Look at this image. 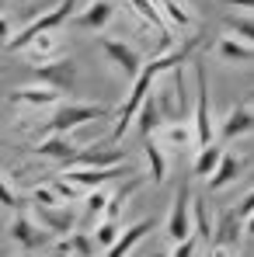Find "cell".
I'll return each mask as SVG.
<instances>
[{"instance_id":"6da1fadb","label":"cell","mask_w":254,"mask_h":257,"mask_svg":"<svg viewBox=\"0 0 254 257\" xmlns=\"http://www.w3.org/2000/svg\"><path fill=\"white\" fill-rule=\"evenodd\" d=\"M153 97H157V108H160L164 122H185L195 111V97H192V90L185 84V70L181 66H174V70L157 77Z\"/></svg>"},{"instance_id":"7a4b0ae2","label":"cell","mask_w":254,"mask_h":257,"mask_svg":"<svg viewBox=\"0 0 254 257\" xmlns=\"http://www.w3.org/2000/svg\"><path fill=\"white\" fill-rule=\"evenodd\" d=\"M192 80H195V111H192V125H195V143L199 150H206L216 143V118H212V97H209V73L202 59H192Z\"/></svg>"},{"instance_id":"3957f363","label":"cell","mask_w":254,"mask_h":257,"mask_svg":"<svg viewBox=\"0 0 254 257\" xmlns=\"http://www.w3.org/2000/svg\"><path fill=\"white\" fill-rule=\"evenodd\" d=\"M77 7H80V0H59L52 11H45V14H39L35 21H28V25L21 28V35H14V39L7 42V49H11V52H25V49L35 42L39 35H45V32H56L63 21H70V18L77 14Z\"/></svg>"},{"instance_id":"277c9868","label":"cell","mask_w":254,"mask_h":257,"mask_svg":"<svg viewBox=\"0 0 254 257\" xmlns=\"http://www.w3.org/2000/svg\"><path fill=\"white\" fill-rule=\"evenodd\" d=\"M98 118H112V108L105 104H87V101H63L59 108H52L45 132H73V128L87 125V122H98Z\"/></svg>"},{"instance_id":"5b68a950","label":"cell","mask_w":254,"mask_h":257,"mask_svg":"<svg viewBox=\"0 0 254 257\" xmlns=\"http://www.w3.org/2000/svg\"><path fill=\"white\" fill-rule=\"evenodd\" d=\"M98 52L105 56V63L122 77V80H129V84H136V77L143 73V56L132 49L129 42H122V39H108V35H98Z\"/></svg>"},{"instance_id":"8992f818","label":"cell","mask_w":254,"mask_h":257,"mask_svg":"<svg viewBox=\"0 0 254 257\" xmlns=\"http://www.w3.org/2000/svg\"><path fill=\"white\" fill-rule=\"evenodd\" d=\"M192 188L188 184H181L178 188V195H174V202H171V212L164 219V233H167L171 243H185V240H192L195 236V222H192Z\"/></svg>"},{"instance_id":"52a82bcc","label":"cell","mask_w":254,"mask_h":257,"mask_svg":"<svg viewBox=\"0 0 254 257\" xmlns=\"http://www.w3.org/2000/svg\"><path fill=\"white\" fill-rule=\"evenodd\" d=\"M7 240H11V243H18V247H21V254H35V250H42L45 243L52 240V233L45 229L35 215L18 212L14 219H11V226H7Z\"/></svg>"},{"instance_id":"ba28073f","label":"cell","mask_w":254,"mask_h":257,"mask_svg":"<svg viewBox=\"0 0 254 257\" xmlns=\"http://www.w3.org/2000/svg\"><path fill=\"white\" fill-rule=\"evenodd\" d=\"M32 77L42 87H52L59 94H70L77 87V59L73 56H59L52 63H42V66H32Z\"/></svg>"},{"instance_id":"9c48e42d","label":"cell","mask_w":254,"mask_h":257,"mask_svg":"<svg viewBox=\"0 0 254 257\" xmlns=\"http://www.w3.org/2000/svg\"><path fill=\"white\" fill-rule=\"evenodd\" d=\"M136 167L132 164H115V167H66V181H73L77 188H84V191H94V188H101V184H108V181H126L132 177Z\"/></svg>"},{"instance_id":"30bf717a","label":"cell","mask_w":254,"mask_h":257,"mask_svg":"<svg viewBox=\"0 0 254 257\" xmlns=\"http://www.w3.org/2000/svg\"><path fill=\"white\" fill-rule=\"evenodd\" d=\"M247 236V219L237 212V209H223L216 219V233H212V243L223 247V250H233L240 254V243Z\"/></svg>"},{"instance_id":"8fae6325","label":"cell","mask_w":254,"mask_h":257,"mask_svg":"<svg viewBox=\"0 0 254 257\" xmlns=\"http://www.w3.org/2000/svg\"><path fill=\"white\" fill-rule=\"evenodd\" d=\"M32 153H39L45 160H56L63 171L77 160V153H80V143L73 139V136H66V132H49L42 143H35V146H28Z\"/></svg>"},{"instance_id":"7c38bea8","label":"cell","mask_w":254,"mask_h":257,"mask_svg":"<svg viewBox=\"0 0 254 257\" xmlns=\"http://www.w3.org/2000/svg\"><path fill=\"white\" fill-rule=\"evenodd\" d=\"M126 7L146 25V28L157 32L160 52H171V49H174V42H171V28H167V21H164V14H160V4H157V0H126Z\"/></svg>"},{"instance_id":"4fadbf2b","label":"cell","mask_w":254,"mask_h":257,"mask_svg":"<svg viewBox=\"0 0 254 257\" xmlns=\"http://www.w3.org/2000/svg\"><path fill=\"white\" fill-rule=\"evenodd\" d=\"M32 215L42 222L52 236L66 240L70 233H77V212L70 205H32Z\"/></svg>"},{"instance_id":"5bb4252c","label":"cell","mask_w":254,"mask_h":257,"mask_svg":"<svg viewBox=\"0 0 254 257\" xmlns=\"http://www.w3.org/2000/svg\"><path fill=\"white\" fill-rule=\"evenodd\" d=\"M115 18V0H87L84 7L73 14V25L84 32H105Z\"/></svg>"},{"instance_id":"9a60e30c","label":"cell","mask_w":254,"mask_h":257,"mask_svg":"<svg viewBox=\"0 0 254 257\" xmlns=\"http://www.w3.org/2000/svg\"><path fill=\"white\" fill-rule=\"evenodd\" d=\"M115 164H126V150L122 146L87 143V146H80V153H77V160L70 167H115Z\"/></svg>"},{"instance_id":"2e32d148","label":"cell","mask_w":254,"mask_h":257,"mask_svg":"<svg viewBox=\"0 0 254 257\" xmlns=\"http://www.w3.org/2000/svg\"><path fill=\"white\" fill-rule=\"evenodd\" d=\"M254 132V104H233L223 122H219V139L230 143V139H240V136H251Z\"/></svg>"},{"instance_id":"e0dca14e","label":"cell","mask_w":254,"mask_h":257,"mask_svg":"<svg viewBox=\"0 0 254 257\" xmlns=\"http://www.w3.org/2000/svg\"><path fill=\"white\" fill-rule=\"evenodd\" d=\"M66 94L52 90V87H18L11 90V104H21V108H32V111H42V108H59Z\"/></svg>"},{"instance_id":"ac0fdd59","label":"cell","mask_w":254,"mask_h":257,"mask_svg":"<svg viewBox=\"0 0 254 257\" xmlns=\"http://www.w3.org/2000/svg\"><path fill=\"white\" fill-rule=\"evenodd\" d=\"M244 167H247V157L237 153V150H226L223 160H219V167H216V174L206 181V188H209V191H223L226 184H233V181L244 174Z\"/></svg>"},{"instance_id":"d6986e66","label":"cell","mask_w":254,"mask_h":257,"mask_svg":"<svg viewBox=\"0 0 254 257\" xmlns=\"http://www.w3.org/2000/svg\"><path fill=\"white\" fill-rule=\"evenodd\" d=\"M150 229H153V219H139V222H132L122 229V236L115 240V247H108L105 257H132V250L150 236Z\"/></svg>"},{"instance_id":"ffe728a7","label":"cell","mask_w":254,"mask_h":257,"mask_svg":"<svg viewBox=\"0 0 254 257\" xmlns=\"http://www.w3.org/2000/svg\"><path fill=\"white\" fill-rule=\"evenodd\" d=\"M157 4H160V14H164L167 28H178V32H195L199 14H195L185 0H157Z\"/></svg>"},{"instance_id":"44dd1931","label":"cell","mask_w":254,"mask_h":257,"mask_svg":"<svg viewBox=\"0 0 254 257\" xmlns=\"http://www.w3.org/2000/svg\"><path fill=\"white\" fill-rule=\"evenodd\" d=\"M212 49H216V56H219L223 63H237V66L254 63V45L240 42V39H233V35H219Z\"/></svg>"},{"instance_id":"7402d4cb","label":"cell","mask_w":254,"mask_h":257,"mask_svg":"<svg viewBox=\"0 0 254 257\" xmlns=\"http://www.w3.org/2000/svg\"><path fill=\"white\" fill-rule=\"evenodd\" d=\"M25 52H28V63H32V66H42V63H52V59L63 56V45H59V35H56V32H45V35H39Z\"/></svg>"},{"instance_id":"603a6c76","label":"cell","mask_w":254,"mask_h":257,"mask_svg":"<svg viewBox=\"0 0 254 257\" xmlns=\"http://www.w3.org/2000/svg\"><path fill=\"white\" fill-rule=\"evenodd\" d=\"M192 222H195V240H199L202 247H209L212 233H216V219H212L206 198H199V195L192 198Z\"/></svg>"},{"instance_id":"cb8c5ba5","label":"cell","mask_w":254,"mask_h":257,"mask_svg":"<svg viewBox=\"0 0 254 257\" xmlns=\"http://www.w3.org/2000/svg\"><path fill=\"white\" fill-rule=\"evenodd\" d=\"M164 125H167V122H164V115H160V108H157V97L150 94V97H146V104H143V108H139V115H136V128H139V136H143V139H153Z\"/></svg>"},{"instance_id":"d4e9b609","label":"cell","mask_w":254,"mask_h":257,"mask_svg":"<svg viewBox=\"0 0 254 257\" xmlns=\"http://www.w3.org/2000/svg\"><path fill=\"white\" fill-rule=\"evenodd\" d=\"M160 139H164L167 146H178V150H188V146H195V150H199L192 118H185V122H167V125L160 128Z\"/></svg>"},{"instance_id":"484cf974","label":"cell","mask_w":254,"mask_h":257,"mask_svg":"<svg viewBox=\"0 0 254 257\" xmlns=\"http://www.w3.org/2000/svg\"><path fill=\"white\" fill-rule=\"evenodd\" d=\"M143 157H146V167H150V181L164 184L167 181V157H164V150L153 139H143Z\"/></svg>"},{"instance_id":"4316f807","label":"cell","mask_w":254,"mask_h":257,"mask_svg":"<svg viewBox=\"0 0 254 257\" xmlns=\"http://www.w3.org/2000/svg\"><path fill=\"white\" fill-rule=\"evenodd\" d=\"M223 146L219 143H212V146H206V150H199L195 153V164H192V174H199V177H206L209 181L212 174H216V167H219V160H223Z\"/></svg>"},{"instance_id":"83f0119b","label":"cell","mask_w":254,"mask_h":257,"mask_svg":"<svg viewBox=\"0 0 254 257\" xmlns=\"http://www.w3.org/2000/svg\"><path fill=\"white\" fill-rule=\"evenodd\" d=\"M223 28H226L233 39H240V42L254 45V14H244V11L226 14V18H223Z\"/></svg>"},{"instance_id":"f1b7e54d","label":"cell","mask_w":254,"mask_h":257,"mask_svg":"<svg viewBox=\"0 0 254 257\" xmlns=\"http://www.w3.org/2000/svg\"><path fill=\"white\" fill-rule=\"evenodd\" d=\"M59 254H66V257H94V236H87V229L70 233V236L59 243Z\"/></svg>"},{"instance_id":"f546056e","label":"cell","mask_w":254,"mask_h":257,"mask_svg":"<svg viewBox=\"0 0 254 257\" xmlns=\"http://www.w3.org/2000/svg\"><path fill=\"white\" fill-rule=\"evenodd\" d=\"M108 202H112V195H108L105 188H94L84 198V222H94L98 215H105L108 212Z\"/></svg>"},{"instance_id":"4dcf8cb0","label":"cell","mask_w":254,"mask_h":257,"mask_svg":"<svg viewBox=\"0 0 254 257\" xmlns=\"http://www.w3.org/2000/svg\"><path fill=\"white\" fill-rule=\"evenodd\" d=\"M119 236H122V226H119L115 219H105V222H98V226H94V243H98V247H105V250H108V247H115V240H119Z\"/></svg>"},{"instance_id":"1f68e13d","label":"cell","mask_w":254,"mask_h":257,"mask_svg":"<svg viewBox=\"0 0 254 257\" xmlns=\"http://www.w3.org/2000/svg\"><path fill=\"white\" fill-rule=\"evenodd\" d=\"M25 205H28V198H21L4 177H0V209H14V212H25Z\"/></svg>"},{"instance_id":"d6a6232c","label":"cell","mask_w":254,"mask_h":257,"mask_svg":"<svg viewBox=\"0 0 254 257\" xmlns=\"http://www.w3.org/2000/svg\"><path fill=\"white\" fill-rule=\"evenodd\" d=\"M52 191L70 205V202H77V198H80V191H84V188H77V184H73V181H66V177H56V181H52Z\"/></svg>"},{"instance_id":"836d02e7","label":"cell","mask_w":254,"mask_h":257,"mask_svg":"<svg viewBox=\"0 0 254 257\" xmlns=\"http://www.w3.org/2000/svg\"><path fill=\"white\" fill-rule=\"evenodd\" d=\"M199 250H202V243L192 236V240H185V243H174V250H171L167 257H199Z\"/></svg>"},{"instance_id":"e575fe53","label":"cell","mask_w":254,"mask_h":257,"mask_svg":"<svg viewBox=\"0 0 254 257\" xmlns=\"http://www.w3.org/2000/svg\"><path fill=\"white\" fill-rule=\"evenodd\" d=\"M237 212L244 215V219H247V215H254V188L247 191V195H244V198H240V205H237Z\"/></svg>"},{"instance_id":"d590c367","label":"cell","mask_w":254,"mask_h":257,"mask_svg":"<svg viewBox=\"0 0 254 257\" xmlns=\"http://www.w3.org/2000/svg\"><path fill=\"white\" fill-rule=\"evenodd\" d=\"M202 257H237L233 250H223V247H216V243H209V247H202Z\"/></svg>"},{"instance_id":"8d00e7d4","label":"cell","mask_w":254,"mask_h":257,"mask_svg":"<svg viewBox=\"0 0 254 257\" xmlns=\"http://www.w3.org/2000/svg\"><path fill=\"white\" fill-rule=\"evenodd\" d=\"M7 42H11V21H7V14H0V45L7 49Z\"/></svg>"},{"instance_id":"74e56055","label":"cell","mask_w":254,"mask_h":257,"mask_svg":"<svg viewBox=\"0 0 254 257\" xmlns=\"http://www.w3.org/2000/svg\"><path fill=\"white\" fill-rule=\"evenodd\" d=\"M226 7H240V11H247V14H254V0H223Z\"/></svg>"},{"instance_id":"f35d334b","label":"cell","mask_w":254,"mask_h":257,"mask_svg":"<svg viewBox=\"0 0 254 257\" xmlns=\"http://www.w3.org/2000/svg\"><path fill=\"white\" fill-rule=\"evenodd\" d=\"M247 236H254V215H247Z\"/></svg>"},{"instance_id":"ab89813d","label":"cell","mask_w":254,"mask_h":257,"mask_svg":"<svg viewBox=\"0 0 254 257\" xmlns=\"http://www.w3.org/2000/svg\"><path fill=\"white\" fill-rule=\"evenodd\" d=\"M14 4H18V7H28V4H32V0H14Z\"/></svg>"},{"instance_id":"60d3db41","label":"cell","mask_w":254,"mask_h":257,"mask_svg":"<svg viewBox=\"0 0 254 257\" xmlns=\"http://www.w3.org/2000/svg\"><path fill=\"white\" fill-rule=\"evenodd\" d=\"M45 257H63V254H59V250H52V254H45Z\"/></svg>"}]
</instances>
